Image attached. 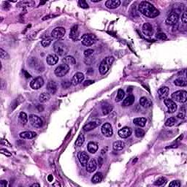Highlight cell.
<instances>
[{
    "label": "cell",
    "instance_id": "obj_1",
    "mask_svg": "<svg viewBox=\"0 0 187 187\" xmlns=\"http://www.w3.org/2000/svg\"><path fill=\"white\" fill-rule=\"evenodd\" d=\"M139 11L150 18H154L159 15V11L150 2L143 1L139 5Z\"/></svg>",
    "mask_w": 187,
    "mask_h": 187
},
{
    "label": "cell",
    "instance_id": "obj_2",
    "mask_svg": "<svg viewBox=\"0 0 187 187\" xmlns=\"http://www.w3.org/2000/svg\"><path fill=\"white\" fill-rule=\"evenodd\" d=\"M114 60L115 59L113 56H107L101 61L99 67V72H100L101 75H105L107 73L112 66Z\"/></svg>",
    "mask_w": 187,
    "mask_h": 187
},
{
    "label": "cell",
    "instance_id": "obj_3",
    "mask_svg": "<svg viewBox=\"0 0 187 187\" xmlns=\"http://www.w3.org/2000/svg\"><path fill=\"white\" fill-rule=\"evenodd\" d=\"M53 49L55 53L58 56H63L66 55L68 52L67 45L62 41L58 40L55 42L53 44Z\"/></svg>",
    "mask_w": 187,
    "mask_h": 187
},
{
    "label": "cell",
    "instance_id": "obj_4",
    "mask_svg": "<svg viewBox=\"0 0 187 187\" xmlns=\"http://www.w3.org/2000/svg\"><path fill=\"white\" fill-rule=\"evenodd\" d=\"M97 41L96 36L93 34H85L81 37V43L84 45L89 47Z\"/></svg>",
    "mask_w": 187,
    "mask_h": 187
},
{
    "label": "cell",
    "instance_id": "obj_5",
    "mask_svg": "<svg viewBox=\"0 0 187 187\" xmlns=\"http://www.w3.org/2000/svg\"><path fill=\"white\" fill-rule=\"evenodd\" d=\"M172 98L176 102L184 103L186 102L187 99V92L186 91L180 90L174 92L172 94Z\"/></svg>",
    "mask_w": 187,
    "mask_h": 187
},
{
    "label": "cell",
    "instance_id": "obj_6",
    "mask_svg": "<svg viewBox=\"0 0 187 187\" xmlns=\"http://www.w3.org/2000/svg\"><path fill=\"white\" fill-rule=\"evenodd\" d=\"M70 70V67L68 65H65V64H61V65H59L55 70V75L57 77H64L69 72Z\"/></svg>",
    "mask_w": 187,
    "mask_h": 187
},
{
    "label": "cell",
    "instance_id": "obj_7",
    "mask_svg": "<svg viewBox=\"0 0 187 187\" xmlns=\"http://www.w3.org/2000/svg\"><path fill=\"white\" fill-rule=\"evenodd\" d=\"M29 119L31 125H32L33 127L38 129V128L42 127V126H43V120L41 119L40 117L36 116L34 114H32V115H30L29 117Z\"/></svg>",
    "mask_w": 187,
    "mask_h": 187
},
{
    "label": "cell",
    "instance_id": "obj_8",
    "mask_svg": "<svg viewBox=\"0 0 187 187\" xmlns=\"http://www.w3.org/2000/svg\"><path fill=\"white\" fill-rule=\"evenodd\" d=\"M164 103H165V105L167 107L169 113H173L177 110V105L173 99L167 98L165 99H164Z\"/></svg>",
    "mask_w": 187,
    "mask_h": 187
},
{
    "label": "cell",
    "instance_id": "obj_9",
    "mask_svg": "<svg viewBox=\"0 0 187 187\" xmlns=\"http://www.w3.org/2000/svg\"><path fill=\"white\" fill-rule=\"evenodd\" d=\"M66 33V30L63 27H56L51 32V38L59 40L62 38Z\"/></svg>",
    "mask_w": 187,
    "mask_h": 187
},
{
    "label": "cell",
    "instance_id": "obj_10",
    "mask_svg": "<svg viewBox=\"0 0 187 187\" xmlns=\"http://www.w3.org/2000/svg\"><path fill=\"white\" fill-rule=\"evenodd\" d=\"M44 84V80L42 77H38L36 78L33 79L30 83L31 88L34 90H38L40 89Z\"/></svg>",
    "mask_w": 187,
    "mask_h": 187
},
{
    "label": "cell",
    "instance_id": "obj_11",
    "mask_svg": "<svg viewBox=\"0 0 187 187\" xmlns=\"http://www.w3.org/2000/svg\"><path fill=\"white\" fill-rule=\"evenodd\" d=\"M102 133L107 138H111L113 134V130L111 124L109 123H105L102 126Z\"/></svg>",
    "mask_w": 187,
    "mask_h": 187
},
{
    "label": "cell",
    "instance_id": "obj_12",
    "mask_svg": "<svg viewBox=\"0 0 187 187\" xmlns=\"http://www.w3.org/2000/svg\"><path fill=\"white\" fill-rule=\"evenodd\" d=\"M179 19L178 14L176 13L175 12L170 13L167 16V19H166V24L167 25H175L178 23Z\"/></svg>",
    "mask_w": 187,
    "mask_h": 187
},
{
    "label": "cell",
    "instance_id": "obj_13",
    "mask_svg": "<svg viewBox=\"0 0 187 187\" xmlns=\"http://www.w3.org/2000/svg\"><path fill=\"white\" fill-rule=\"evenodd\" d=\"M84 78H85V76H84V75L82 72H77V73L74 75V76L72 78V85L76 86L81 84L82 82L84 81Z\"/></svg>",
    "mask_w": 187,
    "mask_h": 187
},
{
    "label": "cell",
    "instance_id": "obj_14",
    "mask_svg": "<svg viewBox=\"0 0 187 187\" xmlns=\"http://www.w3.org/2000/svg\"><path fill=\"white\" fill-rule=\"evenodd\" d=\"M100 121H99V120H96V121H91V122L88 123L86 125H84L83 129L85 132H89L92 131L93 129H94L95 128H97V126H99L100 125Z\"/></svg>",
    "mask_w": 187,
    "mask_h": 187
},
{
    "label": "cell",
    "instance_id": "obj_15",
    "mask_svg": "<svg viewBox=\"0 0 187 187\" xmlns=\"http://www.w3.org/2000/svg\"><path fill=\"white\" fill-rule=\"evenodd\" d=\"M78 158L82 166H86L89 160V156L86 152L80 151L78 154Z\"/></svg>",
    "mask_w": 187,
    "mask_h": 187
},
{
    "label": "cell",
    "instance_id": "obj_16",
    "mask_svg": "<svg viewBox=\"0 0 187 187\" xmlns=\"http://www.w3.org/2000/svg\"><path fill=\"white\" fill-rule=\"evenodd\" d=\"M86 167L87 172L90 173L94 172V171L97 170V161H96V159H91L90 161L88 162V163L86 164Z\"/></svg>",
    "mask_w": 187,
    "mask_h": 187
},
{
    "label": "cell",
    "instance_id": "obj_17",
    "mask_svg": "<svg viewBox=\"0 0 187 187\" xmlns=\"http://www.w3.org/2000/svg\"><path fill=\"white\" fill-rule=\"evenodd\" d=\"M118 134L121 138H127L132 134V129L128 126H125L120 129Z\"/></svg>",
    "mask_w": 187,
    "mask_h": 187
},
{
    "label": "cell",
    "instance_id": "obj_18",
    "mask_svg": "<svg viewBox=\"0 0 187 187\" xmlns=\"http://www.w3.org/2000/svg\"><path fill=\"white\" fill-rule=\"evenodd\" d=\"M169 94V88L167 86H163L161 87L158 91V95L159 98L160 99H162L164 100L165 99L167 98V97L168 96Z\"/></svg>",
    "mask_w": 187,
    "mask_h": 187
},
{
    "label": "cell",
    "instance_id": "obj_19",
    "mask_svg": "<svg viewBox=\"0 0 187 187\" xmlns=\"http://www.w3.org/2000/svg\"><path fill=\"white\" fill-rule=\"evenodd\" d=\"M47 64L50 66H53L59 61V56L56 54H50L46 59Z\"/></svg>",
    "mask_w": 187,
    "mask_h": 187
},
{
    "label": "cell",
    "instance_id": "obj_20",
    "mask_svg": "<svg viewBox=\"0 0 187 187\" xmlns=\"http://www.w3.org/2000/svg\"><path fill=\"white\" fill-rule=\"evenodd\" d=\"M121 5V1L119 0H107L105 2V6L109 9H116Z\"/></svg>",
    "mask_w": 187,
    "mask_h": 187
},
{
    "label": "cell",
    "instance_id": "obj_21",
    "mask_svg": "<svg viewBox=\"0 0 187 187\" xmlns=\"http://www.w3.org/2000/svg\"><path fill=\"white\" fill-rule=\"evenodd\" d=\"M47 90L51 94H55L57 92V85L53 80H50L47 85Z\"/></svg>",
    "mask_w": 187,
    "mask_h": 187
},
{
    "label": "cell",
    "instance_id": "obj_22",
    "mask_svg": "<svg viewBox=\"0 0 187 187\" xmlns=\"http://www.w3.org/2000/svg\"><path fill=\"white\" fill-rule=\"evenodd\" d=\"M36 134H36L34 132L26 131V132H23L20 133L19 136H20V138H22V139L29 140V139H32V138H35Z\"/></svg>",
    "mask_w": 187,
    "mask_h": 187
},
{
    "label": "cell",
    "instance_id": "obj_23",
    "mask_svg": "<svg viewBox=\"0 0 187 187\" xmlns=\"http://www.w3.org/2000/svg\"><path fill=\"white\" fill-rule=\"evenodd\" d=\"M143 32L146 35L151 36L153 34V26L149 23H146L143 26Z\"/></svg>",
    "mask_w": 187,
    "mask_h": 187
},
{
    "label": "cell",
    "instance_id": "obj_24",
    "mask_svg": "<svg viewBox=\"0 0 187 187\" xmlns=\"http://www.w3.org/2000/svg\"><path fill=\"white\" fill-rule=\"evenodd\" d=\"M146 122L147 119L144 117L136 118V119H134L133 120V123H134V125L140 126V127H143V126H146Z\"/></svg>",
    "mask_w": 187,
    "mask_h": 187
},
{
    "label": "cell",
    "instance_id": "obj_25",
    "mask_svg": "<svg viewBox=\"0 0 187 187\" xmlns=\"http://www.w3.org/2000/svg\"><path fill=\"white\" fill-rule=\"evenodd\" d=\"M79 32H78V25H75L72 27L71 30H70V38L73 40L78 39V37Z\"/></svg>",
    "mask_w": 187,
    "mask_h": 187
},
{
    "label": "cell",
    "instance_id": "obj_26",
    "mask_svg": "<svg viewBox=\"0 0 187 187\" xmlns=\"http://www.w3.org/2000/svg\"><path fill=\"white\" fill-rule=\"evenodd\" d=\"M62 62H63V64L68 65L69 67L73 66V65L75 64V59L73 56H65L63 59H62Z\"/></svg>",
    "mask_w": 187,
    "mask_h": 187
},
{
    "label": "cell",
    "instance_id": "obj_27",
    "mask_svg": "<svg viewBox=\"0 0 187 187\" xmlns=\"http://www.w3.org/2000/svg\"><path fill=\"white\" fill-rule=\"evenodd\" d=\"M87 148H88L89 153H95L99 148L98 144L97 143H94V142H90L87 146Z\"/></svg>",
    "mask_w": 187,
    "mask_h": 187
},
{
    "label": "cell",
    "instance_id": "obj_28",
    "mask_svg": "<svg viewBox=\"0 0 187 187\" xmlns=\"http://www.w3.org/2000/svg\"><path fill=\"white\" fill-rule=\"evenodd\" d=\"M140 104L142 107H145V108H148L152 105L151 102L146 97H143L140 99Z\"/></svg>",
    "mask_w": 187,
    "mask_h": 187
},
{
    "label": "cell",
    "instance_id": "obj_29",
    "mask_svg": "<svg viewBox=\"0 0 187 187\" xmlns=\"http://www.w3.org/2000/svg\"><path fill=\"white\" fill-rule=\"evenodd\" d=\"M134 102V97L132 94H129L128 97H126L125 98L124 101H123L122 105L124 107H126V106H130L132 105Z\"/></svg>",
    "mask_w": 187,
    "mask_h": 187
},
{
    "label": "cell",
    "instance_id": "obj_30",
    "mask_svg": "<svg viewBox=\"0 0 187 187\" xmlns=\"http://www.w3.org/2000/svg\"><path fill=\"white\" fill-rule=\"evenodd\" d=\"M28 119H29V117H28L27 114L26 113H20V114H19V121H20V124L22 126H24V125L26 124V123L28 122Z\"/></svg>",
    "mask_w": 187,
    "mask_h": 187
},
{
    "label": "cell",
    "instance_id": "obj_31",
    "mask_svg": "<svg viewBox=\"0 0 187 187\" xmlns=\"http://www.w3.org/2000/svg\"><path fill=\"white\" fill-rule=\"evenodd\" d=\"M125 147V144L123 141L121 140H118V141L114 142L113 144V148L115 151H121L123 150Z\"/></svg>",
    "mask_w": 187,
    "mask_h": 187
},
{
    "label": "cell",
    "instance_id": "obj_32",
    "mask_svg": "<svg viewBox=\"0 0 187 187\" xmlns=\"http://www.w3.org/2000/svg\"><path fill=\"white\" fill-rule=\"evenodd\" d=\"M102 173H97L96 174H94V175L93 176L92 179V181L93 184H99L100 183L102 180Z\"/></svg>",
    "mask_w": 187,
    "mask_h": 187
},
{
    "label": "cell",
    "instance_id": "obj_33",
    "mask_svg": "<svg viewBox=\"0 0 187 187\" xmlns=\"http://www.w3.org/2000/svg\"><path fill=\"white\" fill-rule=\"evenodd\" d=\"M84 141H85L84 135L82 134V133H80V134L78 135V138H77L75 144L77 147H80L82 146V145L84 143Z\"/></svg>",
    "mask_w": 187,
    "mask_h": 187
},
{
    "label": "cell",
    "instance_id": "obj_34",
    "mask_svg": "<svg viewBox=\"0 0 187 187\" xmlns=\"http://www.w3.org/2000/svg\"><path fill=\"white\" fill-rule=\"evenodd\" d=\"M102 111L103 115H107L113 111V107L109 104H105V105H102Z\"/></svg>",
    "mask_w": 187,
    "mask_h": 187
},
{
    "label": "cell",
    "instance_id": "obj_35",
    "mask_svg": "<svg viewBox=\"0 0 187 187\" xmlns=\"http://www.w3.org/2000/svg\"><path fill=\"white\" fill-rule=\"evenodd\" d=\"M52 43V38H49V37H45V38H43L42 41H41V44L42 45L46 48V47H48Z\"/></svg>",
    "mask_w": 187,
    "mask_h": 187
},
{
    "label": "cell",
    "instance_id": "obj_36",
    "mask_svg": "<svg viewBox=\"0 0 187 187\" xmlns=\"http://www.w3.org/2000/svg\"><path fill=\"white\" fill-rule=\"evenodd\" d=\"M50 99V95L48 93H42L39 97V101L41 103H45Z\"/></svg>",
    "mask_w": 187,
    "mask_h": 187
},
{
    "label": "cell",
    "instance_id": "obj_37",
    "mask_svg": "<svg viewBox=\"0 0 187 187\" xmlns=\"http://www.w3.org/2000/svg\"><path fill=\"white\" fill-rule=\"evenodd\" d=\"M175 86H186V80L184 78H178L174 81Z\"/></svg>",
    "mask_w": 187,
    "mask_h": 187
},
{
    "label": "cell",
    "instance_id": "obj_38",
    "mask_svg": "<svg viewBox=\"0 0 187 187\" xmlns=\"http://www.w3.org/2000/svg\"><path fill=\"white\" fill-rule=\"evenodd\" d=\"M176 119H175V117H170L168 119H167V121H166V122H165V126H174L175 124V123H176Z\"/></svg>",
    "mask_w": 187,
    "mask_h": 187
},
{
    "label": "cell",
    "instance_id": "obj_39",
    "mask_svg": "<svg viewBox=\"0 0 187 187\" xmlns=\"http://www.w3.org/2000/svg\"><path fill=\"white\" fill-rule=\"evenodd\" d=\"M124 95H125V93H124V90H123V89H119V90L118 91L116 102H120V101L122 100L123 98L124 97Z\"/></svg>",
    "mask_w": 187,
    "mask_h": 187
},
{
    "label": "cell",
    "instance_id": "obj_40",
    "mask_svg": "<svg viewBox=\"0 0 187 187\" xmlns=\"http://www.w3.org/2000/svg\"><path fill=\"white\" fill-rule=\"evenodd\" d=\"M166 181H167V179L165 178L160 177V178H159L157 179L156 181H155L154 185H156V186H162V185H164V184H165Z\"/></svg>",
    "mask_w": 187,
    "mask_h": 187
},
{
    "label": "cell",
    "instance_id": "obj_41",
    "mask_svg": "<svg viewBox=\"0 0 187 187\" xmlns=\"http://www.w3.org/2000/svg\"><path fill=\"white\" fill-rule=\"evenodd\" d=\"M144 135H145V131L143 129H140V128L135 129V136H136L137 138H143Z\"/></svg>",
    "mask_w": 187,
    "mask_h": 187
},
{
    "label": "cell",
    "instance_id": "obj_42",
    "mask_svg": "<svg viewBox=\"0 0 187 187\" xmlns=\"http://www.w3.org/2000/svg\"><path fill=\"white\" fill-rule=\"evenodd\" d=\"M72 82L69 80H65L61 82V86L63 87L64 89H68V88H70Z\"/></svg>",
    "mask_w": 187,
    "mask_h": 187
},
{
    "label": "cell",
    "instance_id": "obj_43",
    "mask_svg": "<svg viewBox=\"0 0 187 187\" xmlns=\"http://www.w3.org/2000/svg\"><path fill=\"white\" fill-rule=\"evenodd\" d=\"M78 5L80 7L84 9L89 8V5H88V3H87L86 1H84V0H80L78 2Z\"/></svg>",
    "mask_w": 187,
    "mask_h": 187
},
{
    "label": "cell",
    "instance_id": "obj_44",
    "mask_svg": "<svg viewBox=\"0 0 187 187\" xmlns=\"http://www.w3.org/2000/svg\"><path fill=\"white\" fill-rule=\"evenodd\" d=\"M156 38H157L158 40H167V36L165 33H158L156 36Z\"/></svg>",
    "mask_w": 187,
    "mask_h": 187
},
{
    "label": "cell",
    "instance_id": "obj_45",
    "mask_svg": "<svg viewBox=\"0 0 187 187\" xmlns=\"http://www.w3.org/2000/svg\"><path fill=\"white\" fill-rule=\"evenodd\" d=\"M169 186L170 187H180V182L179 180H173L172 182L170 183Z\"/></svg>",
    "mask_w": 187,
    "mask_h": 187
},
{
    "label": "cell",
    "instance_id": "obj_46",
    "mask_svg": "<svg viewBox=\"0 0 187 187\" xmlns=\"http://www.w3.org/2000/svg\"><path fill=\"white\" fill-rule=\"evenodd\" d=\"M94 52V51L93 49H87L84 51V56L87 57V58H89V56H91L93 54Z\"/></svg>",
    "mask_w": 187,
    "mask_h": 187
},
{
    "label": "cell",
    "instance_id": "obj_47",
    "mask_svg": "<svg viewBox=\"0 0 187 187\" xmlns=\"http://www.w3.org/2000/svg\"><path fill=\"white\" fill-rule=\"evenodd\" d=\"M0 152H1V153H2V154H5V156H7V157H10V156H11V153L6 149L2 148V149L0 150Z\"/></svg>",
    "mask_w": 187,
    "mask_h": 187
},
{
    "label": "cell",
    "instance_id": "obj_48",
    "mask_svg": "<svg viewBox=\"0 0 187 187\" xmlns=\"http://www.w3.org/2000/svg\"><path fill=\"white\" fill-rule=\"evenodd\" d=\"M6 55H7V53H6V51H4L3 48H0V56H1V58L2 59H5L6 58Z\"/></svg>",
    "mask_w": 187,
    "mask_h": 187
},
{
    "label": "cell",
    "instance_id": "obj_49",
    "mask_svg": "<svg viewBox=\"0 0 187 187\" xmlns=\"http://www.w3.org/2000/svg\"><path fill=\"white\" fill-rule=\"evenodd\" d=\"M181 20H182V21L184 22V24H186V23H187V13H186V11L184 12V13H183L182 18H181Z\"/></svg>",
    "mask_w": 187,
    "mask_h": 187
},
{
    "label": "cell",
    "instance_id": "obj_50",
    "mask_svg": "<svg viewBox=\"0 0 187 187\" xmlns=\"http://www.w3.org/2000/svg\"><path fill=\"white\" fill-rule=\"evenodd\" d=\"M94 81L92 80H87L86 81L84 82V86H90L91 84H94Z\"/></svg>",
    "mask_w": 187,
    "mask_h": 187
},
{
    "label": "cell",
    "instance_id": "obj_51",
    "mask_svg": "<svg viewBox=\"0 0 187 187\" xmlns=\"http://www.w3.org/2000/svg\"><path fill=\"white\" fill-rule=\"evenodd\" d=\"M7 184V180H1V182H0V186H1V187H6Z\"/></svg>",
    "mask_w": 187,
    "mask_h": 187
},
{
    "label": "cell",
    "instance_id": "obj_52",
    "mask_svg": "<svg viewBox=\"0 0 187 187\" xmlns=\"http://www.w3.org/2000/svg\"><path fill=\"white\" fill-rule=\"evenodd\" d=\"M177 117L179 119H184V117H185V115H184V113H180L178 114Z\"/></svg>",
    "mask_w": 187,
    "mask_h": 187
},
{
    "label": "cell",
    "instance_id": "obj_53",
    "mask_svg": "<svg viewBox=\"0 0 187 187\" xmlns=\"http://www.w3.org/2000/svg\"><path fill=\"white\" fill-rule=\"evenodd\" d=\"M17 105H18L17 102H16V100H15L13 102V103L12 104V109H13V110H14V109H15V107H17Z\"/></svg>",
    "mask_w": 187,
    "mask_h": 187
},
{
    "label": "cell",
    "instance_id": "obj_54",
    "mask_svg": "<svg viewBox=\"0 0 187 187\" xmlns=\"http://www.w3.org/2000/svg\"><path fill=\"white\" fill-rule=\"evenodd\" d=\"M53 175H48V181H49V182H52V181H53Z\"/></svg>",
    "mask_w": 187,
    "mask_h": 187
},
{
    "label": "cell",
    "instance_id": "obj_55",
    "mask_svg": "<svg viewBox=\"0 0 187 187\" xmlns=\"http://www.w3.org/2000/svg\"><path fill=\"white\" fill-rule=\"evenodd\" d=\"M1 143H2V145L3 144H5V145H8L9 146H10V143H7V141H6V140H3V139H2V140H1Z\"/></svg>",
    "mask_w": 187,
    "mask_h": 187
},
{
    "label": "cell",
    "instance_id": "obj_56",
    "mask_svg": "<svg viewBox=\"0 0 187 187\" xmlns=\"http://www.w3.org/2000/svg\"><path fill=\"white\" fill-rule=\"evenodd\" d=\"M55 16H56V15H48V16H45V17H44L43 18V20H46V19H48V18H51V17H55Z\"/></svg>",
    "mask_w": 187,
    "mask_h": 187
},
{
    "label": "cell",
    "instance_id": "obj_57",
    "mask_svg": "<svg viewBox=\"0 0 187 187\" xmlns=\"http://www.w3.org/2000/svg\"><path fill=\"white\" fill-rule=\"evenodd\" d=\"M24 73H25L26 78H31L30 74H28L27 72H24Z\"/></svg>",
    "mask_w": 187,
    "mask_h": 187
},
{
    "label": "cell",
    "instance_id": "obj_58",
    "mask_svg": "<svg viewBox=\"0 0 187 187\" xmlns=\"http://www.w3.org/2000/svg\"><path fill=\"white\" fill-rule=\"evenodd\" d=\"M102 165V158H99V167H101Z\"/></svg>",
    "mask_w": 187,
    "mask_h": 187
},
{
    "label": "cell",
    "instance_id": "obj_59",
    "mask_svg": "<svg viewBox=\"0 0 187 187\" xmlns=\"http://www.w3.org/2000/svg\"><path fill=\"white\" fill-rule=\"evenodd\" d=\"M31 186H32V187H35V186L40 187V185L39 184H32V185Z\"/></svg>",
    "mask_w": 187,
    "mask_h": 187
},
{
    "label": "cell",
    "instance_id": "obj_60",
    "mask_svg": "<svg viewBox=\"0 0 187 187\" xmlns=\"http://www.w3.org/2000/svg\"><path fill=\"white\" fill-rule=\"evenodd\" d=\"M92 2H99L101 0H91Z\"/></svg>",
    "mask_w": 187,
    "mask_h": 187
},
{
    "label": "cell",
    "instance_id": "obj_61",
    "mask_svg": "<svg viewBox=\"0 0 187 187\" xmlns=\"http://www.w3.org/2000/svg\"><path fill=\"white\" fill-rule=\"evenodd\" d=\"M132 89H127V92H128V93H130V92H132Z\"/></svg>",
    "mask_w": 187,
    "mask_h": 187
}]
</instances>
